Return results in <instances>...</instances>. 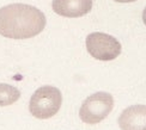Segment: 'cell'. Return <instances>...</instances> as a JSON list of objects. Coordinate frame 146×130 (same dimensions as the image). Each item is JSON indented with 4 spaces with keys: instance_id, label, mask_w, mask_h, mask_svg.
I'll list each match as a JSON object with an SVG mask.
<instances>
[{
    "instance_id": "obj_1",
    "label": "cell",
    "mask_w": 146,
    "mask_h": 130,
    "mask_svg": "<svg viewBox=\"0 0 146 130\" xmlns=\"http://www.w3.org/2000/svg\"><path fill=\"white\" fill-rule=\"evenodd\" d=\"M47 19L37 7L28 4H10L0 9V35L11 40H28L44 30Z\"/></svg>"
},
{
    "instance_id": "obj_2",
    "label": "cell",
    "mask_w": 146,
    "mask_h": 130,
    "mask_svg": "<svg viewBox=\"0 0 146 130\" xmlns=\"http://www.w3.org/2000/svg\"><path fill=\"white\" fill-rule=\"evenodd\" d=\"M62 104V94L54 86H42L34 92L29 102V111L38 119L55 116Z\"/></svg>"
},
{
    "instance_id": "obj_3",
    "label": "cell",
    "mask_w": 146,
    "mask_h": 130,
    "mask_svg": "<svg viewBox=\"0 0 146 130\" xmlns=\"http://www.w3.org/2000/svg\"><path fill=\"white\" fill-rule=\"evenodd\" d=\"M114 108V97L108 92H96L83 102L79 117L86 124H97L106 119Z\"/></svg>"
},
{
    "instance_id": "obj_4",
    "label": "cell",
    "mask_w": 146,
    "mask_h": 130,
    "mask_svg": "<svg viewBox=\"0 0 146 130\" xmlns=\"http://www.w3.org/2000/svg\"><path fill=\"white\" fill-rule=\"evenodd\" d=\"M85 44L89 54L100 61H113L122 51L121 43L114 36L104 32H92L88 35Z\"/></svg>"
},
{
    "instance_id": "obj_5",
    "label": "cell",
    "mask_w": 146,
    "mask_h": 130,
    "mask_svg": "<svg viewBox=\"0 0 146 130\" xmlns=\"http://www.w3.org/2000/svg\"><path fill=\"white\" fill-rule=\"evenodd\" d=\"M53 11L67 18H78L92 10V0H53Z\"/></svg>"
},
{
    "instance_id": "obj_6",
    "label": "cell",
    "mask_w": 146,
    "mask_h": 130,
    "mask_svg": "<svg viewBox=\"0 0 146 130\" xmlns=\"http://www.w3.org/2000/svg\"><path fill=\"white\" fill-rule=\"evenodd\" d=\"M121 130H146V105H132L119 116Z\"/></svg>"
},
{
    "instance_id": "obj_7",
    "label": "cell",
    "mask_w": 146,
    "mask_h": 130,
    "mask_svg": "<svg viewBox=\"0 0 146 130\" xmlns=\"http://www.w3.org/2000/svg\"><path fill=\"white\" fill-rule=\"evenodd\" d=\"M21 97L17 87L10 84H0V106H9L16 103Z\"/></svg>"
},
{
    "instance_id": "obj_8",
    "label": "cell",
    "mask_w": 146,
    "mask_h": 130,
    "mask_svg": "<svg viewBox=\"0 0 146 130\" xmlns=\"http://www.w3.org/2000/svg\"><path fill=\"white\" fill-rule=\"evenodd\" d=\"M116 3H133V1H137V0H114Z\"/></svg>"
},
{
    "instance_id": "obj_9",
    "label": "cell",
    "mask_w": 146,
    "mask_h": 130,
    "mask_svg": "<svg viewBox=\"0 0 146 130\" xmlns=\"http://www.w3.org/2000/svg\"><path fill=\"white\" fill-rule=\"evenodd\" d=\"M143 22H144V24L146 25V7H145V10L143 12Z\"/></svg>"
}]
</instances>
